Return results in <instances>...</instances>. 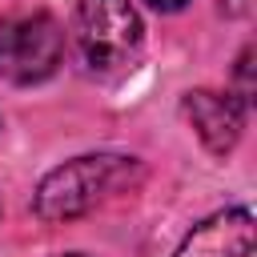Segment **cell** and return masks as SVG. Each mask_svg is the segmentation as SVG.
Returning a JSON list of instances; mask_svg holds the SVG:
<instances>
[{
  "label": "cell",
  "mask_w": 257,
  "mask_h": 257,
  "mask_svg": "<svg viewBox=\"0 0 257 257\" xmlns=\"http://www.w3.org/2000/svg\"><path fill=\"white\" fill-rule=\"evenodd\" d=\"M249 64H253V52L245 48V52H241V60H237V80H241V104H249V92H253V84H249Z\"/></svg>",
  "instance_id": "8992f818"
},
{
  "label": "cell",
  "mask_w": 257,
  "mask_h": 257,
  "mask_svg": "<svg viewBox=\"0 0 257 257\" xmlns=\"http://www.w3.org/2000/svg\"><path fill=\"white\" fill-rule=\"evenodd\" d=\"M253 237H257L253 213L237 205L193 225V233L177 245L173 257H253Z\"/></svg>",
  "instance_id": "277c9868"
},
{
  "label": "cell",
  "mask_w": 257,
  "mask_h": 257,
  "mask_svg": "<svg viewBox=\"0 0 257 257\" xmlns=\"http://www.w3.org/2000/svg\"><path fill=\"white\" fill-rule=\"evenodd\" d=\"M60 257H84V253H60Z\"/></svg>",
  "instance_id": "ba28073f"
},
{
  "label": "cell",
  "mask_w": 257,
  "mask_h": 257,
  "mask_svg": "<svg viewBox=\"0 0 257 257\" xmlns=\"http://www.w3.org/2000/svg\"><path fill=\"white\" fill-rule=\"evenodd\" d=\"M149 8H157V12H177V8H185L189 0H145Z\"/></svg>",
  "instance_id": "52a82bcc"
},
{
  "label": "cell",
  "mask_w": 257,
  "mask_h": 257,
  "mask_svg": "<svg viewBox=\"0 0 257 257\" xmlns=\"http://www.w3.org/2000/svg\"><path fill=\"white\" fill-rule=\"evenodd\" d=\"M133 169V157H116V153H88L76 157L60 169H52L40 189H36V213L44 221H68L88 213L124 173Z\"/></svg>",
  "instance_id": "6da1fadb"
},
{
  "label": "cell",
  "mask_w": 257,
  "mask_h": 257,
  "mask_svg": "<svg viewBox=\"0 0 257 257\" xmlns=\"http://www.w3.org/2000/svg\"><path fill=\"white\" fill-rule=\"evenodd\" d=\"M181 108H185L189 124L197 128V137L205 141V149H209V153L225 157V153L237 145L241 124H245V104H241V100H233L229 92L197 88V92H189V96H185V104H181Z\"/></svg>",
  "instance_id": "5b68a950"
},
{
  "label": "cell",
  "mask_w": 257,
  "mask_h": 257,
  "mask_svg": "<svg viewBox=\"0 0 257 257\" xmlns=\"http://www.w3.org/2000/svg\"><path fill=\"white\" fill-rule=\"evenodd\" d=\"M64 56V32L48 12H20L0 20V76L12 84H40Z\"/></svg>",
  "instance_id": "7a4b0ae2"
},
{
  "label": "cell",
  "mask_w": 257,
  "mask_h": 257,
  "mask_svg": "<svg viewBox=\"0 0 257 257\" xmlns=\"http://www.w3.org/2000/svg\"><path fill=\"white\" fill-rule=\"evenodd\" d=\"M76 48L88 68L108 72L133 60L141 48V16L128 0H80L76 4Z\"/></svg>",
  "instance_id": "3957f363"
}]
</instances>
